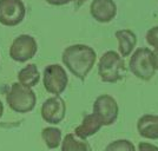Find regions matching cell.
<instances>
[{"mask_svg": "<svg viewBox=\"0 0 158 151\" xmlns=\"http://www.w3.org/2000/svg\"><path fill=\"white\" fill-rule=\"evenodd\" d=\"M63 64L80 80H85L87 74L91 72L97 60L96 51L91 46L84 44H74L67 46L61 54Z\"/></svg>", "mask_w": 158, "mask_h": 151, "instance_id": "1", "label": "cell"}, {"mask_svg": "<svg viewBox=\"0 0 158 151\" xmlns=\"http://www.w3.org/2000/svg\"><path fill=\"white\" fill-rule=\"evenodd\" d=\"M126 66L124 59L116 51H106L98 60V74L104 83H117L124 78Z\"/></svg>", "mask_w": 158, "mask_h": 151, "instance_id": "2", "label": "cell"}, {"mask_svg": "<svg viewBox=\"0 0 158 151\" xmlns=\"http://www.w3.org/2000/svg\"><path fill=\"white\" fill-rule=\"evenodd\" d=\"M6 103L12 111L17 113H28L35 107L37 96L32 89L25 87L18 82L11 85L6 94Z\"/></svg>", "mask_w": 158, "mask_h": 151, "instance_id": "3", "label": "cell"}, {"mask_svg": "<svg viewBox=\"0 0 158 151\" xmlns=\"http://www.w3.org/2000/svg\"><path fill=\"white\" fill-rule=\"evenodd\" d=\"M129 69L133 76L144 82L151 80L156 73L153 53L148 47H139L135 52L129 61Z\"/></svg>", "mask_w": 158, "mask_h": 151, "instance_id": "4", "label": "cell"}, {"mask_svg": "<svg viewBox=\"0 0 158 151\" xmlns=\"http://www.w3.org/2000/svg\"><path fill=\"white\" fill-rule=\"evenodd\" d=\"M43 84L48 93L60 96L69 84V76L65 69L59 64L47 65L43 72Z\"/></svg>", "mask_w": 158, "mask_h": 151, "instance_id": "5", "label": "cell"}, {"mask_svg": "<svg viewBox=\"0 0 158 151\" xmlns=\"http://www.w3.org/2000/svg\"><path fill=\"white\" fill-rule=\"evenodd\" d=\"M38 52L37 40L32 36L20 34L10 46V57L17 63H26Z\"/></svg>", "mask_w": 158, "mask_h": 151, "instance_id": "6", "label": "cell"}, {"mask_svg": "<svg viewBox=\"0 0 158 151\" xmlns=\"http://www.w3.org/2000/svg\"><path fill=\"white\" fill-rule=\"evenodd\" d=\"M98 117L104 126L114 124L118 118L119 106L116 99L110 94L98 96L93 103V112Z\"/></svg>", "mask_w": 158, "mask_h": 151, "instance_id": "7", "label": "cell"}, {"mask_svg": "<svg viewBox=\"0 0 158 151\" xmlns=\"http://www.w3.org/2000/svg\"><path fill=\"white\" fill-rule=\"evenodd\" d=\"M26 15L23 0H0V24L13 27L19 25Z\"/></svg>", "mask_w": 158, "mask_h": 151, "instance_id": "8", "label": "cell"}, {"mask_svg": "<svg viewBox=\"0 0 158 151\" xmlns=\"http://www.w3.org/2000/svg\"><path fill=\"white\" fill-rule=\"evenodd\" d=\"M40 115H41V118L48 124H59L65 118L66 115L65 100L60 96H53L47 98L41 105Z\"/></svg>", "mask_w": 158, "mask_h": 151, "instance_id": "9", "label": "cell"}, {"mask_svg": "<svg viewBox=\"0 0 158 151\" xmlns=\"http://www.w3.org/2000/svg\"><path fill=\"white\" fill-rule=\"evenodd\" d=\"M90 13L98 23L106 24L117 15V5L113 0H93L90 6Z\"/></svg>", "mask_w": 158, "mask_h": 151, "instance_id": "10", "label": "cell"}, {"mask_svg": "<svg viewBox=\"0 0 158 151\" xmlns=\"http://www.w3.org/2000/svg\"><path fill=\"white\" fill-rule=\"evenodd\" d=\"M103 126L104 125L102 123V120L94 113H90V115H86L81 120V123L74 129V135L80 139L86 141L89 137L96 135Z\"/></svg>", "mask_w": 158, "mask_h": 151, "instance_id": "11", "label": "cell"}, {"mask_svg": "<svg viewBox=\"0 0 158 151\" xmlns=\"http://www.w3.org/2000/svg\"><path fill=\"white\" fill-rule=\"evenodd\" d=\"M137 131L142 137L158 139V115H143L137 120Z\"/></svg>", "mask_w": 158, "mask_h": 151, "instance_id": "12", "label": "cell"}, {"mask_svg": "<svg viewBox=\"0 0 158 151\" xmlns=\"http://www.w3.org/2000/svg\"><path fill=\"white\" fill-rule=\"evenodd\" d=\"M116 38L118 40V51L122 58L129 57L137 44V36L132 32L131 30H118L114 33Z\"/></svg>", "mask_w": 158, "mask_h": 151, "instance_id": "13", "label": "cell"}, {"mask_svg": "<svg viewBox=\"0 0 158 151\" xmlns=\"http://www.w3.org/2000/svg\"><path fill=\"white\" fill-rule=\"evenodd\" d=\"M18 83L25 87L32 89L38 85L40 80V72L35 64H27L18 72Z\"/></svg>", "mask_w": 158, "mask_h": 151, "instance_id": "14", "label": "cell"}, {"mask_svg": "<svg viewBox=\"0 0 158 151\" xmlns=\"http://www.w3.org/2000/svg\"><path fill=\"white\" fill-rule=\"evenodd\" d=\"M61 151H92L86 141L78 138L74 133H67L60 144Z\"/></svg>", "mask_w": 158, "mask_h": 151, "instance_id": "15", "label": "cell"}, {"mask_svg": "<svg viewBox=\"0 0 158 151\" xmlns=\"http://www.w3.org/2000/svg\"><path fill=\"white\" fill-rule=\"evenodd\" d=\"M41 138L50 150H54V149L59 148L61 144V141H63L61 130L58 128H54V126L45 128L41 131Z\"/></svg>", "mask_w": 158, "mask_h": 151, "instance_id": "16", "label": "cell"}, {"mask_svg": "<svg viewBox=\"0 0 158 151\" xmlns=\"http://www.w3.org/2000/svg\"><path fill=\"white\" fill-rule=\"evenodd\" d=\"M104 151H136V146L133 145L131 141L117 139V141L111 142Z\"/></svg>", "mask_w": 158, "mask_h": 151, "instance_id": "17", "label": "cell"}, {"mask_svg": "<svg viewBox=\"0 0 158 151\" xmlns=\"http://www.w3.org/2000/svg\"><path fill=\"white\" fill-rule=\"evenodd\" d=\"M145 39H146L149 45L155 47V51H158V26L151 27L146 32Z\"/></svg>", "mask_w": 158, "mask_h": 151, "instance_id": "18", "label": "cell"}, {"mask_svg": "<svg viewBox=\"0 0 158 151\" xmlns=\"http://www.w3.org/2000/svg\"><path fill=\"white\" fill-rule=\"evenodd\" d=\"M138 151H158V146L149 142H140L138 144Z\"/></svg>", "mask_w": 158, "mask_h": 151, "instance_id": "19", "label": "cell"}, {"mask_svg": "<svg viewBox=\"0 0 158 151\" xmlns=\"http://www.w3.org/2000/svg\"><path fill=\"white\" fill-rule=\"evenodd\" d=\"M45 1L53 6H63V5H67V4L72 2L73 0H45Z\"/></svg>", "mask_w": 158, "mask_h": 151, "instance_id": "20", "label": "cell"}, {"mask_svg": "<svg viewBox=\"0 0 158 151\" xmlns=\"http://www.w3.org/2000/svg\"><path fill=\"white\" fill-rule=\"evenodd\" d=\"M153 53V61H155V67L156 71H158V51H152Z\"/></svg>", "mask_w": 158, "mask_h": 151, "instance_id": "21", "label": "cell"}, {"mask_svg": "<svg viewBox=\"0 0 158 151\" xmlns=\"http://www.w3.org/2000/svg\"><path fill=\"white\" fill-rule=\"evenodd\" d=\"M86 1H87V0H73V2L76 4V7H77V8L80 6H83Z\"/></svg>", "mask_w": 158, "mask_h": 151, "instance_id": "22", "label": "cell"}, {"mask_svg": "<svg viewBox=\"0 0 158 151\" xmlns=\"http://www.w3.org/2000/svg\"><path fill=\"white\" fill-rule=\"evenodd\" d=\"M2 115H4V104H2V102L0 100V119L2 117Z\"/></svg>", "mask_w": 158, "mask_h": 151, "instance_id": "23", "label": "cell"}]
</instances>
